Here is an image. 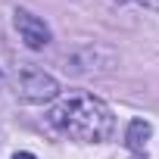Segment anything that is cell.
Listing matches in <instances>:
<instances>
[{
	"mask_svg": "<svg viewBox=\"0 0 159 159\" xmlns=\"http://www.w3.org/2000/svg\"><path fill=\"white\" fill-rule=\"evenodd\" d=\"M50 122L66 131L69 137L75 140H88V143H100L112 134V112L103 100H97L94 94H84V91H75L69 94L66 100H59L50 112Z\"/></svg>",
	"mask_w": 159,
	"mask_h": 159,
	"instance_id": "1",
	"label": "cell"
},
{
	"mask_svg": "<svg viewBox=\"0 0 159 159\" xmlns=\"http://www.w3.org/2000/svg\"><path fill=\"white\" fill-rule=\"evenodd\" d=\"M56 94H59L56 78L47 75L44 69L25 66V69L19 72V97H22L25 103H50Z\"/></svg>",
	"mask_w": 159,
	"mask_h": 159,
	"instance_id": "2",
	"label": "cell"
},
{
	"mask_svg": "<svg viewBox=\"0 0 159 159\" xmlns=\"http://www.w3.org/2000/svg\"><path fill=\"white\" fill-rule=\"evenodd\" d=\"M16 31H19V38L25 41V47H31V50H41V47L50 44V28H47V22L38 19L34 13H28V10H16Z\"/></svg>",
	"mask_w": 159,
	"mask_h": 159,
	"instance_id": "3",
	"label": "cell"
},
{
	"mask_svg": "<svg viewBox=\"0 0 159 159\" xmlns=\"http://www.w3.org/2000/svg\"><path fill=\"white\" fill-rule=\"evenodd\" d=\"M147 140H150V122H143V119H134V122L128 125V137H125L128 150H134V153H143V150H147Z\"/></svg>",
	"mask_w": 159,
	"mask_h": 159,
	"instance_id": "4",
	"label": "cell"
},
{
	"mask_svg": "<svg viewBox=\"0 0 159 159\" xmlns=\"http://www.w3.org/2000/svg\"><path fill=\"white\" fill-rule=\"evenodd\" d=\"M137 3H143V7H150V10H159V0H137Z\"/></svg>",
	"mask_w": 159,
	"mask_h": 159,
	"instance_id": "5",
	"label": "cell"
},
{
	"mask_svg": "<svg viewBox=\"0 0 159 159\" xmlns=\"http://www.w3.org/2000/svg\"><path fill=\"white\" fill-rule=\"evenodd\" d=\"M13 159H38V156H31V153H16Z\"/></svg>",
	"mask_w": 159,
	"mask_h": 159,
	"instance_id": "6",
	"label": "cell"
},
{
	"mask_svg": "<svg viewBox=\"0 0 159 159\" xmlns=\"http://www.w3.org/2000/svg\"><path fill=\"white\" fill-rule=\"evenodd\" d=\"M0 81H3V47H0Z\"/></svg>",
	"mask_w": 159,
	"mask_h": 159,
	"instance_id": "7",
	"label": "cell"
}]
</instances>
